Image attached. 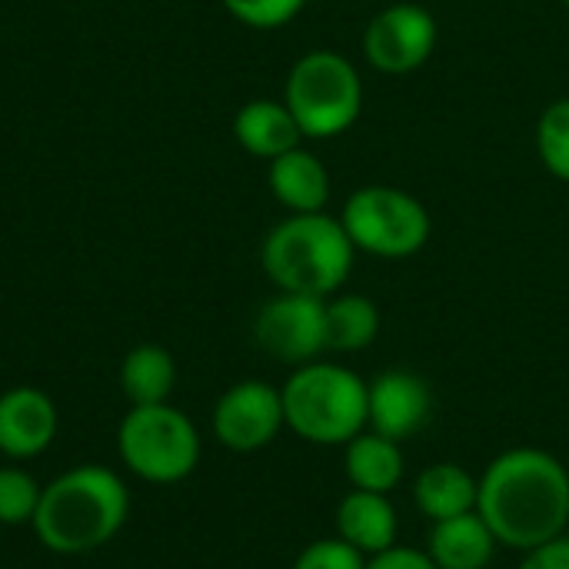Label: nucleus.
<instances>
[{
    "instance_id": "obj_1",
    "label": "nucleus",
    "mask_w": 569,
    "mask_h": 569,
    "mask_svg": "<svg viewBox=\"0 0 569 569\" xmlns=\"http://www.w3.org/2000/svg\"><path fill=\"white\" fill-rule=\"evenodd\" d=\"M477 513L517 553L560 540L569 527V470L547 450L513 447L480 473Z\"/></svg>"
},
{
    "instance_id": "obj_2",
    "label": "nucleus",
    "mask_w": 569,
    "mask_h": 569,
    "mask_svg": "<svg viewBox=\"0 0 569 569\" xmlns=\"http://www.w3.org/2000/svg\"><path fill=\"white\" fill-rule=\"evenodd\" d=\"M130 513L127 483L97 463L73 467L40 490L33 513L37 540L60 557L93 553L110 543Z\"/></svg>"
},
{
    "instance_id": "obj_3",
    "label": "nucleus",
    "mask_w": 569,
    "mask_h": 569,
    "mask_svg": "<svg viewBox=\"0 0 569 569\" xmlns=\"http://www.w3.org/2000/svg\"><path fill=\"white\" fill-rule=\"evenodd\" d=\"M357 247L350 243L340 217L290 213L280 220L260 247L267 280L280 293H303L330 300L353 273Z\"/></svg>"
},
{
    "instance_id": "obj_4",
    "label": "nucleus",
    "mask_w": 569,
    "mask_h": 569,
    "mask_svg": "<svg viewBox=\"0 0 569 569\" xmlns=\"http://www.w3.org/2000/svg\"><path fill=\"white\" fill-rule=\"evenodd\" d=\"M280 400L287 430L313 447H347L367 430V380L343 363L293 367Z\"/></svg>"
},
{
    "instance_id": "obj_5",
    "label": "nucleus",
    "mask_w": 569,
    "mask_h": 569,
    "mask_svg": "<svg viewBox=\"0 0 569 569\" xmlns=\"http://www.w3.org/2000/svg\"><path fill=\"white\" fill-rule=\"evenodd\" d=\"M283 103L303 130V140H333L363 113V77L340 50H307L287 73Z\"/></svg>"
},
{
    "instance_id": "obj_6",
    "label": "nucleus",
    "mask_w": 569,
    "mask_h": 569,
    "mask_svg": "<svg viewBox=\"0 0 569 569\" xmlns=\"http://www.w3.org/2000/svg\"><path fill=\"white\" fill-rule=\"evenodd\" d=\"M340 223L357 253L380 260H407L430 243V210L407 190L390 183H367L343 203Z\"/></svg>"
},
{
    "instance_id": "obj_7",
    "label": "nucleus",
    "mask_w": 569,
    "mask_h": 569,
    "mask_svg": "<svg viewBox=\"0 0 569 569\" xmlns=\"http://www.w3.org/2000/svg\"><path fill=\"white\" fill-rule=\"evenodd\" d=\"M123 467L147 483H180L200 463V433L187 413L170 403L130 407L117 427Z\"/></svg>"
},
{
    "instance_id": "obj_8",
    "label": "nucleus",
    "mask_w": 569,
    "mask_h": 569,
    "mask_svg": "<svg viewBox=\"0 0 569 569\" xmlns=\"http://www.w3.org/2000/svg\"><path fill=\"white\" fill-rule=\"evenodd\" d=\"M440 43V23L423 3L397 0L377 10L363 30V57L377 73L407 77L420 70Z\"/></svg>"
},
{
    "instance_id": "obj_9",
    "label": "nucleus",
    "mask_w": 569,
    "mask_h": 569,
    "mask_svg": "<svg viewBox=\"0 0 569 569\" xmlns=\"http://www.w3.org/2000/svg\"><path fill=\"white\" fill-rule=\"evenodd\" d=\"M257 347L287 363L303 367L327 353V300L303 293H277L270 297L253 320Z\"/></svg>"
},
{
    "instance_id": "obj_10",
    "label": "nucleus",
    "mask_w": 569,
    "mask_h": 569,
    "mask_svg": "<svg viewBox=\"0 0 569 569\" xmlns=\"http://www.w3.org/2000/svg\"><path fill=\"white\" fill-rule=\"evenodd\" d=\"M283 427L280 387L267 380H240L213 407V437L233 453H257L270 447Z\"/></svg>"
},
{
    "instance_id": "obj_11",
    "label": "nucleus",
    "mask_w": 569,
    "mask_h": 569,
    "mask_svg": "<svg viewBox=\"0 0 569 569\" xmlns=\"http://www.w3.org/2000/svg\"><path fill=\"white\" fill-rule=\"evenodd\" d=\"M433 417V390L413 370H383L367 383V430L387 440L417 437Z\"/></svg>"
},
{
    "instance_id": "obj_12",
    "label": "nucleus",
    "mask_w": 569,
    "mask_h": 569,
    "mask_svg": "<svg viewBox=\"0 0 569 569\" xmlns=\"http://www.w3.org/2000/svg\"><path fill=\"white\" fill-rule=\"evenodd\" d=\"M57 437V407L37 387L0 393V453L10 460L40 457Z\"/></svg>"
},
{
    "instance_id": "obj_13",
    "label": "nucleus",
    "mask_w": 569,
    "mask_h": 569,
    "mask_svg": "<svg viewBox=\"0 0 569 569\" xmlns=\"http://www.w3.org/2000/svg\"><path fill=\"white\" fill-rule=\"evenodd\" d=\"M267 183L273 200L290 213H323L333 193L330 170L303 143L270 160Z\"/></svg>"
},
{
    "instance_id": "obj_14",
    "label": "nucleus",
    "mask_w": 569,
    "mask_h": 569,
    "mask_svg": "<svg viewBox=\"0 0 569 569\" xmlns=\"http://www.w3.org/2000/svg\"><path fill=\"white\" fill-rule=\"evenodd\" d=\"M397 533L400 520L387 493H367L350 487V493L337 503V537L357 547L367 560L397 547Z\"/></svg>"
},
{
    "instance_id": "obj_15",
    "label": "nucleus",
    "mask_w": 569,
    "mask_h": 569,
    "mask_svg": "<svg viewBox=\"0 0 569 569\" xmlns=\"http://www.w3.org/2000/svg\"><path fill=\"white\" fill-rule=\"evenodd\" d=\"M233 137L237 143L260 160H277L280 153L293 150L303 143V130L293 120L290 107L283 100H270V97H257L247 100L237 117H233Z\"/></svg>"
},
{
    "instance_id": "obj_16",
    "label": "nucleus",
    "mask_w": 569,
    "mask_h": 569,
    "mask_svg": "<svg viewBox=\"0 0 569 569\" xmlns=\"http://www.w3.org/2000/svg\"><path fill=\"white\" fill-rule=\"evenodd\" d=\"M500 543L480 513H463L453 520L430 523L427 533V557L437 569H487L493 563Z\"/></svg>"
},
{
    "instance_id": "obj_17",
    "label": "nucleus",
    "mask_w": 569,
    "mask_h": 569,
    "mask_svg": "<svg viewBox=\"0 0 569 569\" xmlns=\"http://www.w3.org/2000/svg\"><path fill=\"white\" fill-rule=\"evenodd\" d=\"M343 473L353 490L367 493H393L403 483L407 460L397 440H387L373 430H363L343 447Z\"/></svg>"
},
{
    "instance_id": "obj_18",
    "label": "nucleus",
    "mask_w": 569,
    "mask_h": 569,
    "mask_svg": "<svg viewBox=\"0 0 569 569\" xmlns=\"http://www.w3.org/2000/svg\"><path fill=\"white\" fill-rule=\"evenodd\" d=\"M477 493L480 477H473L460 463H433L413 480V503L430 523L477 513Z\"/></svg>"
},
{
    "instance_id": "obj_19",
    "label": "nucleus",
    "mask_w": 569,
    "mask_h": 569,
    "mask_svg": "<svg viewBox=\"0 0 569 569\" xmlns=\"http://www.w3.org/2000/svg\"><path fill=\"white\" fill-rule=\"evenodd\" d=\"M177 387V363L157 343L133 347L120 363V390L133 407L167 403Z\"/></svg>"
},
{
    "instance_id": "obj_20",
    "label": "nucleus",
    "mask_w": 569,
    "mask_h": 569,
    "mask_svg": "<svg viewBox=\"0 0 569 569\" xmlns=\"http://www.w3.org/2000/svg\"><path fill=\"white\" fill-rule=\"evenodd\" d=\"M380 307L363 293H333L327 300V350L360 353L380 337Z\"/></svg>"
},
{
    "instance_id": "obj_21",
    "label": "nucleus",
    "mask_w": 569,
    "mask_h": 569,
    "mask_svg": "<svg viewBox=\"0 0 569 569\" xmlns=\"http://www.w3.org/2000/svg\"><path fill=\"white\" fill-rule=\"evenodd\" d=\"M537 157L550 177L569 183V97L543 107L537 120Z\"/></svg>"
},
{
    "instance_id": "obj_22",
    "label": "nucleus",
    "mask_w": 569,
    "mask_h": 569,
    "mask_svg": "<svg viewBox=\"0 0 569 569\" xmlns=\"http://www.w3.org/2000/svg\"><path fill=\"white\" fill-rule=\"evenodd\" d=\"M40 490L43 487H37V480L20 467H0V523L3 527L33 523Z\"/></svg>"
},
{
    "instance_id": "obj_23",
    "label": "nucleus",
    "mask_w": 569,
    "mask_h": 569,
    "mask_svg": "<svg viewBox=\"0 0 569 569\" xmlns=\"http://www.w3.org/2000/svg\"><path fill=\"white\" fill-rule=\"evenodd\" d=\"M223 10L253 30H280L300 17L307 0H220Z\"/></svg>"
},
{
    "instance_id": "obj_24",
    "label": "nucleus",
    "mask_w": 569,
    "mask_h": 569,
    "mask_svg": "<svg viewBox=\"0 0 569 569\" xmlns=\"http://www.w3.org/2000/svg\"><path fill=\"white\" fill-rule=\"evenodd\" d=\"M293 569H367V557L340 537H323L300 550Z\"/></svg>"
},
{
    "instance_id": "obj_25",
    "label": "nucleus",
    "mask_w": 569,
    "mask_h": 569,
    "mask_svg": "<svg viewBox=\"0 0 569 569\" xmlns=\"http://www.w3.org/2000/svg\"><path fill=\"white\" fill-rule=\"evenodd\" d=\"M367 569H437V563L427 557V550H413V547H390L377 557L367 560Z\"/></svg>"
},
{
    "instance_id": "obj_26",
    "label": "nucleus",
    "mask_w": 569,
    "mask_h": 569,
    "mask_svg": "<svg viewBox=\"0 0 569 569\" xmlns=\"http://www.w3.org/2000/svg\"><path fill=\"white\" fill-rule=\"evenodd\" d=\"M517 569H569V537L550 540V543L523 553V563Z\"/></svg>"
},
{
    "instance_id": "obj_27",
    "label": "nucleus",
    "mask_w": 569,
    "mask_h": 569,
    "mask_svg": "<svg viewBox=\"0 0 569 569\" xmlns=\"http://www.w3.org/2000/svg\"><path fill=\"white\" fill-rule=\"evenodd\" d=\"M560 3H563V7H567V10H569V0H560Z\"/></svg>"
}]
</instances>
